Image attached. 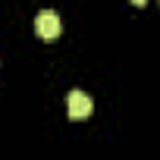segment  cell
<instances>
[{"instance_id":"1","label":"cell","mask_w":160,"mask_h":160,"mask_svg":"<svg viewBox=\"0 0 160 160\" xmlns=\"http://www.w3.org/2000/svg\"><path fill=\"white\" fill-rule=\"evenodd\" d=\"M91 110H94V101H91L85 91L72 88V91L66 94V113H69L72 119H88V116H91Z\"/></svg>"},{"instance_id":"2","label":"cell","mask_w":160,"mask_h":160,"mask_svg":"<svg viewBox=\"0 0 160 160\" xmlns=\"http://www.w3.org/2000/svg\"><path fill=\"white\" fill-rule=\"evenodd\" d=\"M35 32H38V38H57L60 35V16L53 10H41L35 16Z\"/></svg>"}]
</instances>
